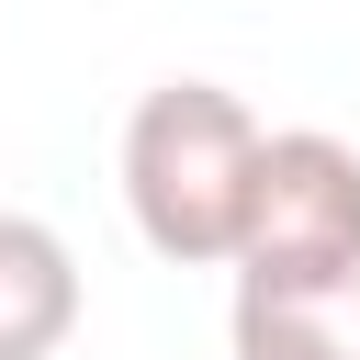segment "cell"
<instances>
[{
    "instance_id": "6da1fadb",
    "label": "cell",
    "mask_w": 360,
    "mask_h": 360,
    "mask_svg": "<svg viewBox=\"0 0 360 360\" xmlns=\"http://www.w3.org/2000/svg\"><path fill=\"white\" fill-rule=\"evenodd\" d=\"M259 158H270V124L225 79H158L124 112V214H135V236L180 270H236Z\"/></svg>"
},
{
    "instance_id": "7a4b0ae2",
    "label": "cell",
    "mask_w": 360,
    "mask_h": 360,
    "mask_svg": "<svg viewBox=\"0 0 360 360\" xmlns=\"http://www.w3.org/2000/svg\"><path fill=\"white\" fill-rule=\"evenodd\" d=\"M236 281L259 292H360V146L326 124L270 135Z\"/></svg>"
},
{
    "instance_id": "3957f363",
    "label": "cell",
    "mask_w": 360,
    "mask_h": 360,
    "mask_svg": "<svg viewBox=\"0 0 360 360\" xmlns=\"http://www.w3.org/2000/svg\"><path fill=\"white\" fill-rule=\"evenodd\" d=\"M79 338V248L45 214H0V360H56Z\"/></svg>"
},
{
    "instance_id": "277c9868",
    "label": "cell",
    "mask_w": 360,
    "mask_h": 360,
    "mask_svg": "<svg viewBox=\"0 0 360 360\" xmlns=\"http://www.w3.org/2000/svg\"><path fill=\"white\" fill-rule=\"evenodd\" d=\"M225 338H236V360H360V292H259V281H236Z\"/></svg>"
}]
</instances>
